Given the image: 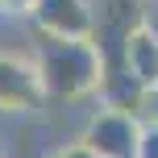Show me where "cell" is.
Listing matches in <instances>:
<instances>
[{
  "label": "cell",
  "mask_w": 158,
  "mask_h": 158,
  "mask_svg": "<svg viewBox=\"0 0 158 158\" xmlns=\"http://www.w3.org/2000/svg\"><path fill=\"white\" fill-rule=\"evenodd\" d=\"M33 67H38L46 104H71L83 96L100 92V75H104V54L96 38H46L42 33L38 50H33Z\"/></svg>",
  "instance_id": "6da1fadb"
},
{
  "label": "cell",
  "mask_w": 158,
  "mask_h": 158,
  "mask_svg": "<svg viewBox=\"0 0 158 158\" xmlns=\"http://www.w3.org/2000/svg\"><path fill=\"white\" fill-rule=\"evenodd\" d=\"M137 137H142V121L129 108L104 104L87 117L79 142L87 146L96 158H137Z\"/></svg>",
  "instance_id": "7a4b0ae2"
},
{
  "label": "cell",
  "mask_w": 158,
  "mask_h": 158,
  "mask_svg": "<svg viewBox=\"0 0 158 158\" xmlns=\"http://www.w3.org/2000/svg\"><path fill=\"white\" fill-rule=\"evenodd\" d=\"M112 42H117V54H108V50L100 46L104 63L125 67V75L133 79L137 87L158 83V38L142 25V17H137V21H129V25H121V33H117Z\"/></svg>",
  "instance_id": "3957f363"
},
{
  "label": "cell",
  "mask_w": 158,
  "mask_h": 158,
  "mask_svg": "<svg viewBox=\"0 0 158 158\" xmlns=\"http://www.w3.org/2000/svg\"><path fill=\"white\" fill-rule=\"evenodd\" d=\"M38 108H46V92H42L33 58L0 50V112L21 117V112H38Z\"/></svg>",
  "instance_id": "277c9868"
},
{
  "label": "cell",
  "mask_w": 158,
  "mask_h": 158,
  "mask_svg": "<svg viewBox=\"0 0 158 158\" xmlns=\"http://www.w3.org/2000/svg\"><path fill=\"white\" fill-rule=\"evenodd\" d=\"M29 21L46 38H96V13L87 0H33Z\"/></svg>",
  "instance_id": "5b68a950"
},
{
  "label": "cell",
  "mask_w": 158,
  "mask_h": 158,
  "mask_svg": "<svg viewBox=\"0 0 158 158\" xmlns=\"http://www.w3.org/2000/svg\"><path fill=\"white\" fill-rule=\"evenodd\" d=\"M133 112L142 125H158V83H146V87H137V100H133Z\"/></svg>",
  "instance_id": "8992f818"
},
{
  "label": "cell",
  "mask_w": 158,
  "mask_h": 158,
  "mask_svg": "<svg viewBox=\"0 0 158 158\" xmlns=\"http://www.w3.org/2000/svg\"><path fill=\"white\" fill-rule=\"evenodd\" d=\"M137 158H158V125H142V137H137Z\"/></svg>",
  "instance_id": "52a82bcc"
},
{
  "label": "cell",
  "mask_w": 158,
  "mask_h": 158,
  "mask_svg": "<svg viewBox=\"0 0 158 158\" xmlns=\"http://www.w3.org/2000/svg\"><path fill=\"white\" fill-rule=\"evenodd\" d=\"M33 0H0V17H29Z\"/></svg>",
  "instance_id": "ba28073f"
},
{
  "label": "cell",
  "mask_w": 158,
  "mask_h": 158,
  "mask_svg": "<svg viewBox=\"0 0 158 158\" xmlns=\"http://www.w3.org/2000/svg\"><path fill=\"white\" fill-rule=\"evenodd\" d=\"M50 158H96V154L87 150L83 142H71V146H63V150H54V154H50Z\"/></svg>",
  "instance_id": "9c48e42d"
},
{
  "label": "cell",
  "mask_w": 158,
  "mask_h": 158,
  "mask_svg": "<svg viewBox=\"0 0 158 158\" xmlns=\"http://www.w3.org/2000/svg\"><path fill=\"white\" fill-rule=\"evenodd\" d=\"M142 25L158 38V4H142Z\"/></svg>",
  "instance_id": "30bf717a"
},
{
  "label": "cell",
  "mask_w": 158,
  "mask_h": 158,
  "mask_svg": "<svg viewBox=\"0 0 158 158\" xmlns=\"http://www.w3.org/2000/svg\"><path fill=\"white\" fill-rule=\"evenodd\" d=\"M142 4H158V0H142Z\"/></svg>",
  "instance_id": "8fae6325"
},
{
  "label": "cell",
  "mask_w": 158,
  "mask_h": 158,
  "mask_svg": "<svg viewBox=\"0 0 158 158\" xmlns=\"http://www.w3.org/2000/svg\"><path fill=\"white\" fill-rule=\"evenodd\" d=\"M0 158H4V154H0Z\"/></svg>",
  "instance_id": "7c38bea8"
}]
</instances>
